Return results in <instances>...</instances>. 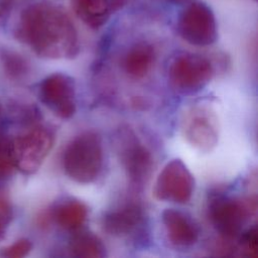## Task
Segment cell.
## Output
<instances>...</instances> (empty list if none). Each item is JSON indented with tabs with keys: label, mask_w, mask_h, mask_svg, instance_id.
Returning <instances> with one entry per match:
<instances>
[{
	"label": "cell",
	"mask_w": 258,
	"mask_h": 258,
	"mask_svg": "<svg viewBox=\"0 0 258 258\" xmlns=\"http://www.w3.org/2000/svg\"><path fill=\"white\" fill-rule=\"evenodd\" d=\"M16 35L44 58H72L80 49L78 32L69 15L48 3L27 7L20 16Z\"/></svg>",
	"instance_id": "6da1fadb"
},
{
	"label": "cell",
	"mask_w": 258,
	"mask_h": 258,
	"mask_svg": "<svg viewBox=\"0 0 258 258\" xmlns=\"http://www.w3.org/2000/svg\"><path fill=\"white\" fill-rule=\"evenodd\" d=\"M104 163L103 144L100 135L84 131L66 146L61 156L64 173L78 183L94 182L102 172Z\"/></svg>",
	"instance_id": "7a4b0ae2"
},
{
	"label": "cell",
	"mask_w": 258,
	"mask_h": 258,
	"mask_svg": "<svg viewBox=\"0 0 258 258\" xmlns=\"http://www.w3.org/2000/svg\"><path fill=\"white\" fill-rule=\"evenodd\" d=\"M257 209L256 200L235 198L216 194L209 201V218L225 239H233L242 234V231Z\"/></svg>",
	"instance_id": "3957f363"
},
{
	"label": "cell",
	"mask_w": 258,
	"mask_h": 258,
	"mask_svg": "<svg viewBox=\"0 0 258 258\" xmlns=\"http://www.w3.org/2000/svg\"><path fill=\"white\" fill-rule=\"evenodd\" d=\"M115 145L119 160L130 182L136 187L143 186L153 166L150 151L129 127H121L117 131Z\"/></svg>",
	"instance_id": "277c9868"
},
{
	"label": "cell",
	"mask_w": 258,
	"mask_h": 258,
	"mask_svg": "<svg viewBox=\"0 0 258 258\" xmlns=\"http://www.w3.org/2000/svg\"><path fill=\"white\" fill-rule=\"evenodd\" d=\"M214 76V67L209 58L196 53L175 56L168 68L170 86L183 95L195 94L204 89Z\"/></svg>",
	"instance_id": "5b68a950"
},
{
	"label": "cell",
	"mask_w": 258,
	"mask_h": 258,
	"mask_svg": "<svg viewBox=\"0 0 258 258\" xmlns=\"http://www.w3.org/2000/svg\"><path fill=\"white\" fill-rule=\"evenodd\" d=\"M54 133L47 127L35 125L12 139L16 169L25 174L36 172L53 146Z\"/></svg>",
	"instance_id": "8992f818"
},
{
	"label": "cell",
	"mask_w": 258,
	"mask_h": 258,
	"mask_svg": "<svg viewBox=\"0 0 258 258\" xmlns=\"http://www.w3.org/2000/svg\"><path fill=\"white\" fill-rule=\"evenodd\" d=\"M155 199L174 204H186L195 191V178L179 158L169 160L158 173L153 185Z\"/></svg>",
	"instance_id": "52a82bcc"
},
{
	"label": "cell",
	"mask_w": 258,
	"mask_h": 258,
	"mask_svg": "<svg viewBox=\"0 0 258 258\" xmlns=\"http://www.w3.org/2000/svg\"><path fill=\"white\" fill-rule=\"evenodd\" d=\"M177 31L186 42L196 46L213 44L218 37L217 22L212 9L203 2H195L179 15Z\"/></svg>",
	"instance_id": "ba28073f"
},
{
	"label": "cell",
	"mask_w": 258,
	"mask_h": 258,
	"mask_svg": "<svg viewBox=\"0 0 258 258\" xmlns=\"http://www.w3.org/2000/svg\"><path fill=\"white\" fill-rule=\"evenodd\" d=\"M40 101L57 117L72 118L77 110L76 85L72 77L62 73L47 76L39 85Z\"/></svg>",
	"instance_id": "9c48e42d"
},
{
	"label": "cell",
	"mask_w": 258,
	"mask_h": 258,
	"mask_svg": "<svg viewBox=\"0 0 258 258\" xmlns=\"http://www.w3.org/2000/svg\"><path fill=\"white\" fill-rule=\"evenodd\" d=\"M184 138L195 147L209 151L213 149L219 139L218 121L214 112L206 106L190 108L182 119Z\"/></svg>",
	"instance_id": "30bf717a"
},
{
	"label": "cell",
	"mask_w": 258,
	"mask_h": 258,
	"mask_svg": "<svg viewBox=\"0 0 258 258\" xmlns=\"http://www.w3.org/2000/svg\"><path fill=\"white\" fill-rule=\"evenodd\" d=\"M145 213L137 201H127L108 211L102 218L103 230L114 237H127L144 225Z\"/></svg>",
	"instance_id": "8fae6325"
},
{
	"label": "cell",
	"mask_w": 258,
	"mask_h": 258,
	"mask_svg": "<svg viewBox=\"0 0 258 258\" xmlns=\"http://www.w3.org/2000/svg\"><path fill=\"white\" fill-rule=\"evenodd\" d=\"M161 220L167 239L172 245L189 247L199 240L200 228L188 214L176 209H166Z\"/></svg>",
	"instance_id": "7c38bea8"
},
{
	"label": "cell",
	"mask_w": 258,
	"mask_h": 258,
	"mask_svg": "<svg viewBox=\"0 0 258 258\" xmlns=\"http://www.w3.org/2000/svg\"><path fill=\"white\" fill-rule=\"evenodd\" d=\"M154 60L155 50L153 46L146 42H139L125 53L122 67L130 78L141 80L151 71Z\"/></svg>",
	"instance_id": "4fadbf2b"
},
{
	"label": "cell",
	"mask_w": 258,
	"mask_h": 258,
	"mask_svg": "<svg viewBox=\"0 0 258 258\" xmlns=\"http://www.w3.org/2000/svg\"><path fill=\"white\" fill-rule=\"evenodd\" d=\"M52 216L61 229L77 231L87 220L88 208L79 200L69 199L56 206Z\"/></svg>",
	"instance_id": "5bb4252c"
},
{
	"label": "cell",
	"mask_w": 258,
	"mask_h": 258,
	"mask_svg": "<svg viewBox=\"0 0 258 258\" xmlns=\"http://www.w3.org/2000/svg\"><path fill=\"white\" fill-rule=\"evenodd\" d=\"M77 15L90 27L102 26L112 11L110 0H73Z\"/></svg>",
	"instance_id": "9a60e30c"
},
{
	"label": "cell",
	"mask_w": 258,
	"mask_h": 258,
	"mask_svg": "<svg viewBox=\"0 0 258 258\" xmlns=\"http://www.w3.org/2000/svg\"><path fill=\"white\" fill-rule=\"evenodd\" d=\"M69 252L79 258H102L106 255V247L99 236L91 232L75 234L68 246Z\"/></svg>",
	"instance_id": "2e32d148"
},
{
	"label": "cell",
	"mask_w": 258,
	"mask_h": 258,
	"mask_svg": "<svg viewBox=\"0 0 258 258\" xmlns=\"http://www.w3.org/2000/svg\"><path fill=\"white\" fill-rule=\"evenodd\" d=\"M1 60L6 73L13 79H21L29 72V66L25 58L13 51H3Z\"/></svg>",
	"instance_id": "e0dca14e"
},
{
	"label": "cell",
	"mask_w": 258,
	"mask_h": 258,
	"mask_svg": "<svg viewBox=\"0 0 258 258\" xmlns=\"http://www.w3.org/2000/svg\"><path fill=\"white\" fill-rule=\"evenodd\" d=\"M15 169L12 139L0 134V179L9 177Z\"/></svg>",
	"instance_id": "ac0fdd59"
},
{
	"label": "cell",
	"mask_w": 258,
	"mask_h": 258,
	"mask_svg": "<svg viewBox=\"0 0 258 258\" xmlns=\"http://www.w3.org/2000/svg\"><path fill=\"white\" fill-rule=\"evenodd\" d=\"M32 248V244L28 239H19L15 243L3 248L0 255L7 258H21L26 256Z\"/></svg>",
	"instance_id": "d6986e66"
},
{
	"label": "cell",
	"mask_w": 258,
	"mask_h": 258,
	"mask_svg": "<svg viewBox=\"0 0 258 258\" xmlns=\"http://www.w3.org/2000/svg\"><path fill=\"white\" fill-rule=\"evenodd\" d=\"M241 247L243 251V255L247 257H257V249H258V237L256 228L250 229L244 233L241 239Z\"/></svg>",
	"instance_id": "ffe728a7"
},
{
	"label": "cell",
	"mask_w": 258,
	"mask_h": 258,
	"mask_svg": "<svg viewBox=\"0 0 258 258\" xmlns=\"http://www.w3.org/2000/svg\"><path fill=\"white\" fill-rule=\"evenodd\" d=\"M0 217L7 223H9L12 217L10 202L2 189H0Z\"/></svg>",
	"instance_id": "44dd1931"
},
{
	"label": "cell",
	"mask_w": 258,
	"mask_h": 258,
	"mask_svg": "<svg viewBox=\"0 0 258 258\" xmlns=\"http://www.w3.org/2000/svg\"><path fill=\"white\" fill-rule=\"evenodd\" d=\"M12 0H0V18L3 17L11 8Z\"/></svg>",
	"instance_id": "7402d4cb"
},
{
	"label": "cell",
	"mask_w": 258,
	"mask_h": 258,
	"mask_svg": "<svg viewBox=\"0 0 258 258\" xmlns=\"http://www.w3.org/2000/svg\"><path fill=\"white\" fill-rule=\"evenodd\" d=\"M7 222L4 221L1 217H0V240H2L4 238V234H5V226H6Z\"/></svg>",
	"instance_id": "603a6c76"
}]
</instances>
